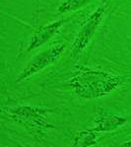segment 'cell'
Segmentation results:
<instances>
[{
    "label": "cell",
    "mask_w": 131,
    "mask_h": 147,
    "mask_svg": "<svg viewBox=\"0 0 131 147\" xmlns=\"http://www.w3.org/2000/svg\"><path fill=\"white\" fill-rule=\"evenodd\" d=\"M92 1L93 0H63L57 6V12L60 14L75 12L90 4Z\"/></svg>",
    "instance_id": "cell-8"
},
{
    "label": "cell",
    "mask_w": 131,
    "mask_h": 147,
    "mask_svg": "<svg viewBox=\"0 0 131 147\" xmlns=\"http://www.w3.org/2000/svg\"><path fill=\"white\" fill-rule=\"evenodd\" d=\"M66 47L67 45L65 42H57L40 51L37 55H35L20 72V74L16 79V83L28 80L32 76L40 73L46 67L54 64L61 57L63 53L66 51Z\"/></svg>",
    "instance_id": "cell-3"
},
{
    "label": "cell",
    "mask_w": 131,
    "mask_h": 147,
    "mask_svg": "<svg viewBox=\"0 0 131 147\" xmlns=\"http://www.w3.org/2000/svg\"><path fill=\"white\" fill-rule=\"evenodd\" d=\"M4 112L7 113V116L10 117L16 123L21 124L33 132L40 133L53 127L52 124L47 121L46 115L49 110L46 109L32 106H15L7 108Z\"/></svg>",
    "instance_id": "cell-2"
},
{
    "label": "cell",
    "mask_w": 131,
    "mask_h": 147,
    "mask_svg": "<svg viewBox=\"0 0 131 147\" xmlns=\"http://www.w3.org/2000/svg\"><path fill=\"white\" fill-rule=\"evenodd\" d=\"M121 147H131V140L123 142V143L121 144Z\"/></svg>",
    "instance_id": "cell-9"
},
{
    "label": "cell",
    "mask_w": 131,
    "mask_h": 147,
    "mask_svg": "<svg viewBox=\"0 0 131 147\" xmlns=\"http://www.w3.org/2000/svg\"><path fill=\"white\" fill-rule=\"evenodd\" d=\"M66 22L67 20H56L38 29L29 40L28 45H27V51H35L44 46L54 36L59 33L60 29Z\"/></svg>",
    "instance_id": "cell-5"
},
{
    "label": "cell",
    "mask_w": 131,
    "mask_h": 147,
    "mask_svg": "<svg viewBox=\"0 0 131 147\" xmlns=\"http://www.w3.org/2000/svg\"><path fill=\"white\" fill-rule=\"evenodd\" d=\"M105 5L99 6L89 15V17L80 27L71 46V54L73 58L78 57L92 42L95 34L100 28L101 22L105 18Z\"/></svg>",
    "instance_id": "cell-4"
},
{
    "label": "cell",
    "mask_w": 131,
    "mask_h": 147,
    "mask_svg": "<svg viewBox=\"0 0 131 147\" xmlns=\"http://www.w3.org/2000/svg\"><path fill=\"white\" fill-rule=\"evenodd\" d=\"M98 133L94 129L78 132L73 139V147H91L96 145L100 139Z\"/></svg>",
    "instance_id": "cell-7"
},
{
    "label": "cell",
    "mask_w": 131,
    "mask_h": 147,
    "mask_svg": "<svg viewBox=\"0 0 131 147\" xmlns=\"http://www.w3.org/2000/svg\"><path fill=\"white\" fill-rule=\"evenodd\" d=\"M122 77L103 69L82 67L69 79L73 94L83 100H95L105 97L119 87Z\"/></svg>",
    "instance_id": "cell-1"
},
{
    "label": "cell",
    "mask_w": 131,
    "mask_h": 147,
    "mask_svg": "<svg viewBox=\"0 0 131 147\" xmlns=\"http://www.w3.org/2000/svg\"><path fill=\"white\" fill-rule=\"evenodd\" d=\"M127 123V119L124 117L114 115L105 110H101L97 113L94 119V130L97 132L107 133L116 130Z\"/></svg>",
    "instance_id": "cell-6"
}]
</instances>
